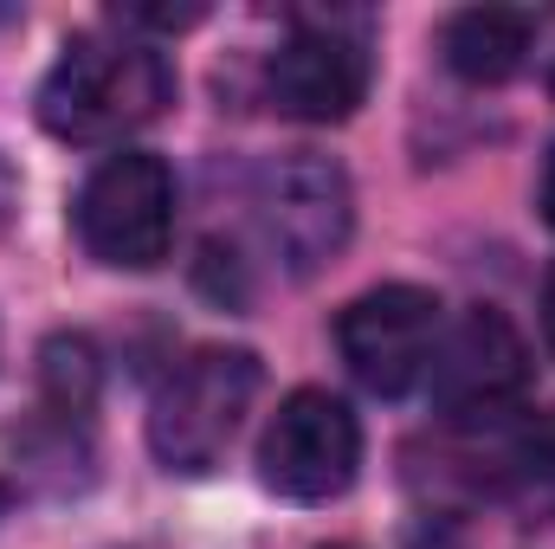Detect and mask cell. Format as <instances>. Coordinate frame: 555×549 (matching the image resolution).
<instances>
[{
	"label": "cell",
	"mask_w": 555,
	"mask_h": 549,
	"mask_svg": "<svg viewBox=\"0 0 555 549\" xmlns=\"http://www.w3.org/2000/svg\"><path fill=\"white\" fill-rule=\"evenodd\" d=\"M362 426L330 388H297L259 439V478L291 505H330L356 485Z\"/></svg>",
	"instance_id": "5b68a950"
},
{
	"label": "cell",
	"mask_w": 555,
	"mask_h": 549,
	"mask_svg": "<svg viewBox=\"0 0 555 549\" xmlns=\"http://www.w3.org/2000/svg\"><path fill=\"white\" fill-rule=\"evenodd\" d=\"M13 207H20V175L7 168V155H0V227L13 220Z\"/></svg>",
	"instance_id": "7c38bea8"
},
{
	"label": "cell",
	"mask_w": 555,
	"mask_h": 549,
	"mask_svg": "<svg viewBox=\"0 0 555 549\" xmlns=\"http://www.w3.org/2000/svg\"><path fill=\"white\" fill-rule=\"evenodd\" d=\"M543 220L555 227V149H550V168H543Z\"/></svg>",
	"instance_id": "4fadbf2b"
},
{
	"label": "cell",
	"mask_w": 555,
	"mask_h": 549,
	"mask_svg": "<svg viewBox=\"0 0 555 549\" xmlns=\"http://www.w3.org/2000/svg\"><path fill=\"white\" fill-rule=\"evenodd\" d=\"M433 401L446 413H504L530 388V349L517 323L491 304H472L433 349Z\"/></svg>",
	"instance_id": "52a82bcc"
},
{
	"label": "cell",
	"mask_w": 555,
	"mask_h": 549,
	"mask_svg": "<svg viewBox=\"0 0 555 549\" xmlns=\"http://www.w3.org/2000/svg\"><path fill=\"white\" fill-rule=\"evenodd\" d=\"M543 330H550V349H555V266H550V284H543Z\"/></svg>",
	"instance_id": "5bb4252c"
},
{
	"label": "cell",
	"mask_w": 555,
	"mask_h": 549,
	"mask_svg": "<svg viewBox=\"0 0 555 549\" xmlns=\"http://www.w3.org/2000/svg\"><path fill=\"white\" fill-rule=\"evenodd\" d=\"M39 375H46V401L59 413H85L98 401V356L85 336H52L39 356Z\"/></svg>",
	"instance_id": "30bf717a"
},
{
	"label": "cell",
	"mask_w": 555,
	"mask_h": 549,
	"mask_svg": "<svg viewBox=\"0 0 555 549\" xmlns=\"http://www.w3.org/2000/svg\"><path fill=\"white\" fill-rule=\"evenodd\" d=\"M175 104V72L142 39H78L39 85V124L59 142H124Z\"/></svg>",
	"instance_id": "6da1fadb"
},
{
	"label": "cell",
	"mask_w": 555,
	"mask_h": 549,
	"mask_svg": "<svg viewBox=\"0 0 555 549\" xmlns=\"http://www.w3.org/2000/svg\"><path fill=\"white\" fill-rule=\"evenodd\" d=\"M530 39H537V13L524 7H465L446 20V65L465 78V85H504L524 72L530 59Z\"/></svg>",
	"instance_id": "9c48e42d"
},
{
	"label": "cell",
	"mask_w": 555,
	"mask_h": 549,
	"mask_svg": "<svg viewBox=\"0 0 555 549\" xmlns=\"http://www.w3.org/2000/svg\"><path fill=\"white\" fill-rule=\"evenodd\" d=\"M259 395V356L253 349H227L207 343L194 356H181L155 401H149V446L168 472H214L220 452L233 446L240 420Z\"/></svg>",
	"instance_id": "7a4b0ae2"
},
{
	"label": "cell",
	"mask_w": 555,
	"mask_h": 549,
	"mask_svg": "<svg viewBox=\"0 0 555 549\" xmlns=\"http://www.w3.org/2000/svg\"><path fill=\"white\" fill-rule=\"evenodd\" d=\"M78 240L98 266L149 272L175 246V175L162 155L117 149L78 188Z\"/></svg>",
	"instance_id": "277c9868"
},
{
	"label": "cell",
	"mask_w": 555,
	"mask_h": 549,
	"mask_svg": "<svg viewBox=\"0 0 555 549\" xmlns=\"http://www.w3.org/2000/svg\"><path fill=\"white\" fill-rule=\"evenodd\" d=\"M336 349H343L349 375L369 395H382V401L414 395L426 382V369H433V349H439V297L420 291V284L362 291L336 317Z\"/></svg>",
	"instance_id": "8992f818"
},
{
	"label": "cell",
	"mask_w": 555,
	"mask_h": 549,
	"mask_svg": "<svg viewBox=\"0 0 555 549\" xmlns=\"http://www.w3.org/2000/svg\"><path fill=\"white\" fill-rule=\"evenodd\" d=\"M117 20H130V26H194L201 7H124Z\"/></svg>",
	"instance_id": "8fae6325"
},
{
	"label": "cell",
	"mask_w": 555,
	"mask_h": 549,
	"mask_svg": "<svg viewBox=\"0 0 555 549\" xmlns=\"http://www.w3.org/2000/svg\"><path fill=\"white\" fill-rule=\"evenodd\" d=\"M272 104L297 124H343L369 98V52L336 26H297L272 52Z\"/></svg>",
	"instance_id": "ba28073f"
},
{
	"label": "cell",
	"mask_w": 555,
	"mask_h": 549,
	"mask_svg": "<svg viewBox=\"0 0 555 549\" xmlns=\"http://www.w3.org/2000/svg\"><path fill=\"white\" fill-rule=\"evenodd\" d=\"M253 220H259V240L291 278L323 272L343 246H349V227H356V194H349V175L317 155V149H291L259 168L253 181Z\"/></svg>",
	"instance_id": "3957f363"
}]
</instances>
